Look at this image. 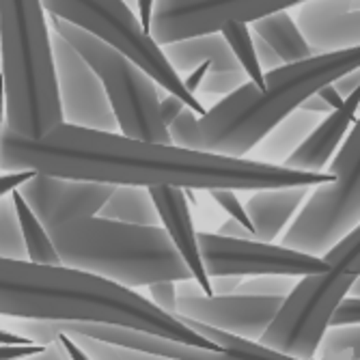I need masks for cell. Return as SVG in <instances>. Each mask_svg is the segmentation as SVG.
<instances>
[{
	"mask_svg": "<svg viewBox=\"0 0 360 360\" xmlns=\"http://www.w3.org/2000/svg\"><path fill=\"white\" fill-rule=\"evenodd\" d=\"M0 171H35L68 179L132 186H179L192 190H261L276 186H317L333 173L293 171L266 162L129 139L119 132L70 123L39 139H26L11 127L0 134Z\"/></svg>",
	"mask_w": 360,
	"mask_h": 360,
	"instance_id": "1",
	"label": "cell"
},
{
	"mask_svg": "<svg viewBox=\"0 0 360 360\" xmlns=\"http://www.w3.org/2000/svg\"><path fill=\"white\" fill-rule=\"evenodd\" d=\"M0 315L15 319L110 321L216 349L205 337L139 296L132 287L60 264L0 257Z\"/></svg>",
	"mask_w": 360,
	"mask_h": 360,
	"instance_id": "2",
	"label": "cell"
},
{
	"mask_svg": "<svg viewBox=\"0 0 360 360\" xmlns=\"http://www.w3.org/2000/svg\"><path fill=\"white\" fill-rule=\"evenodd\" d=\"M358 48L285 63L276 70L264 72V86L246 80L231 93L222 95V100L203 115L184 106L167 125L171 143L196 151L246 158V153L270 132V127L298 108L304 97L341 74L358 70Z\"/></svg>",
	"mask_w": 360,
	"mask_h": 360,
	"instance_id": "3",
	"label": "cell"
},
{
	"mask_svg": "<svg viewBox=\"0 0 360 360\" xmlns=\"http://www.w3.org/2000/svg\"><path fill=\"white\" fill-rule=\"evenodd\" d=\"M60 266L84 270L123 287L192 278L162 226L129 224L97 214L70 216L46 224Z\"/></svg>",
	"mask_w": 360,
	"mask_h": 360,
	"instance_id": "4",
	"label": "cell"
},
{
	"mask_svg": "<svg viewBox=\"0 0 360 360\" xmlns=\"http://www.w3.org/2000/svg\"><path fill=\"white\" fill-rule=\"evenodd\" d=\"M5 123L39 139L63 123L41 0H0Z\"/></svg>",
	"mask_w": 360,
	"mask_h": 360,
	"instance_id": "5",
	"label": "cell"
},
{
	"mask_svg": "<svg viewBox=\"0 0 360 360\" xmlns=\"http://www.w3.org/2000/svg\"><path fill=\"white\" fill-rule=\"evenodd\" d=\"M50 26L68 39L100 76L123 136L171 143L169 129L160 117V84L143 68L68 20L52 15Z\"/></svg>",
	"mask_w": 360,
	"mask_h": 360,
	"instance_id": "6",
	"label": "cell"
},
{
	"mask_svg": "<svg viewBox=\"0 0 360 360\" xmlns=\"http://www.w3.org/2000/svg\"><path fill=\"white\" fill-rule=\"evenodd\" d=\"M333 179L313 186V194L281 238V246L321 257L360 220V132L358 123L328 162Z\"/></svg>",
	"mask_w": 360,
	"mask_h": 360,
	"instance_id": "7",
	"label": "cell"
},
{
	"mask_svg": "<svg viewBox=\"0 0 360 360\" xmlns=\"http://www.w3.org/2000/svg\"><path fill=\"white\" fill-rule=\"evenodd\" d=\"M41 5L52 15L84 28L97 39L129 56L162 89L177 95L196 115L205 112L203 104L184 86L177 72L162 54V48L151 39L149 30L143 28L141 20L123 0H41Z\"/></svg>",
	"mask_w": 360,
	"mask_h": 360,
	"instance_id": "8",
	"label": "cell"
},
{
	"mask_svg": "<svg viewBox=\"0 0 360 360\" xmlns=\"http://www.w3.org/2000/svg\"><path fill=\"white\" fill-rule=\"evenodd\" d=\"M358 274L328 266L326 272L304 274L281 300L272 321L257 341L285 358H315L317 343L328 328L337 302L347 296Z\"/></svg>",
	"mask_w": 360,
	"mask_h": 360,
	"instance_id": "9",
	"label": "cell"
},
{
	"mask_svg": "<svg viewBox=\"0 0 360 360\" xmlns=\"http://www.w3.org/2000/svg\"><path fill=\"white\" fill-rule=\"evenodd\" d=\"M196 246L207 276H255V274H291L304 276L328 270L321 257L304 255L272 242L229 238L220 233H196Z\"/></svg>",
	"mask_w": 360,
	"mask_h": 360,
	"instance_id": "10",
	"label": "cell"
},
{
	"mask_svg": "<svg viewBox=\"0 0 360 360\" xmlns=\"http://www.w3.org/2000/svg\"><path fill=\"white\" fill-rule=\"evenodd\" d=\"M298 3L302 0H153L149 35L162 46L220 30L229 22H252Z\"/></svg>",
	"mask_w": 360,
	"mask_h": 360,
	"instance_id": "11",
	"label": "cell"
},
{
	"mask_svg": "<svg viewBox=\"0 0 360 360\" xmlns=\"http://www.w3.org/2000/svg\"><path fill=\"white\" fill-rule=\"evenodd\" d=\"M50 50L63 123L117 132V119L100 76L56 30L50 35Z\"/></svg>",
	"mask_w": 360,
	"mask_h": 360,
	"instance_id": "12",
	"label": "cell"
},
{
	"mask_svg": "<svg viewBox=\"0 0 360 360\" xmlns=\"http://www.w3.org/2000/svg\"><path fill=\"white\" fill-rule=\"evenodd\" d=\"M175 291V317H188L252 341L264 335L283 300L268 296H242V293L216 296V293H205L194 278L177 281Z\"/></svg>",
	"mask_w": 360,
	"mask_h": 360,
	"instance_id": "13",
	"label": "cell"
},
{
	"mask_svg": "<svg viewBox=\"0 0 360 360\" xmlns=\"http://www.w3.org/2000/svg\"><path fill=\"white\" fill-rule=\"evenodd\" d=\"M160 48L194 97L199 91H205L207 95H226L248 80L220 30L169 41Z\"/></svg>",
	"mask_w": 360,
	"mask_h": 360,
	"instance_id": "14",
	"label": "cell"
},
{
	"mask_svg": "<svg viewBox=\"0 0 360 360\" xmlns=\"http://www.w3.org/2000/svg\"><path fill=\"white\" fill-rule=\"evenodd\" d=\"M296 26L315 54L358 48L360 0H302Z\"/></svg>",
	"mask_w": 360,
	"mask_h": 360,
	"instance_id": "15",
	"label": "cell"
},
{
	"mask_svg": "<svg viewBox=\"0 0 360 360\" xmlns=\"http://www.w3.org/2000/svg\"><path fill=\"white\" fill-rule=\"evenodd\" d=\"M356 112H358V91L349 93L341 106L333 108L328 115H323L319 123L309 132V136L283 160L281 167L293 171L321 173L328 167V162L335 155L337 147L341 145L343 136L356 123Z\"/></svg>",
	"mask_w": 360,
	"mask_h": 360,
	"instance_id": "16",
	"label": "cell"
},
{
	"mask_svg": "<svg viewBox=\"0 0 360 360\" xmlns=\"http://www.w3.org/2000/svg\"><path fill=\"white\" fill-rule=\"evenodd\" d=\"M147 190H149L153 205L158 210L162 229L169 233L171 242L175 244L177 252L184 259V264L188 266L192 278L201 285V289L205 293H212L210 276L203 268L199 246H196V231H194V224L190 218L188 199L184 194V188L160 184V186H149Z\"/></svg>",
	"mask_w": 360,
	"mask_h": 360,
	"instance_id": "17",
	"label": "cell"
},
{
	"mask_svg": "<svg viewBox=\"0 0 360 360\" xmlns=\"http://www.w3.org/2000/svg\"><path fill=\"white\" fill-rule=\"evenodd\" d=\"M309 192L311 186H276L255 190L244 205L255 238L261 242H274Z\"/></svg>",
	"mask_w": 360,
	"mask_h": 360,
	"instance_id": "18",
	"label": "cell"
},
{
	"mask_svg": "<svg viewBox=\"0 0 360 360\" xmlns=\"http://www.w3.org/2000/svg\"><path fill=\"white\" fill-rule=\"evenodd\" d=\"M323 115L307 110V108H293L287 112L274 127H270V132L261 139L246 155H250L257 162H266V165H283V160L296 149L307 136L311 129L319 123Z\"/></svg>",
	"mask_w": 360,
	"mask_h": 360,
	"instance_id": "19",
	"label": "cell"
},
{
	"mask_svg": "<svg viewBox=\"0 0 360 360\" xmlns=\"http://www.w3.org/2000/svg\"><path fill=\"white\" fill-rule=\"evenodd\" d=\"M250 30L264 39L281 56L283 63H298L315 54L300 35L296 20L291 18L287 9H278L252 20Z\"/></svg>",
	"mask_w": 360,
	"mask_h": 360,
	"instance_id": "20",
	"label": "cell"
},
{
	"mask_svg": "<svg viewBox=\"0 0 360 360\" xmlns=\"http://www.w3.org/2000/svg\"><path fill=\"white\" fill-rule=\"evenodd\" d=\"M95 214L102 218L119 220V222H129V224L162 226L153 199L145 186L117 184L112 192L108 194V199Z\"/></svg>",
	"mask_w": 360,
	"mask_h": 360,
	"instance_id": "21",
	"label": "cell"
},
{
	"mask_svg": "<svg viewBox=\"0 0 360 360\" xmlns=\"http://www.w3.org/2000/svg\"><path fill=\"white\" fill-rule=\"evenodd\" d=\"M177 319L184 321L188 328H192L194 333H199L201 337H205L218 352L224 354V358H274V360L285 358L278 352H274V349H270L266 345H261L259 341L233 335V333H229V330L214 328V326L194 321V319H188V317H177Z\"/></svg>",
	"mask_w": 360,
	"mask_h": 360,
	"instance_id": "22",
	"label": "cell"
},
{
	"mask_svg": "<svg viewBox=\"0 0 360 360\" xmlns=\"http://www.w3.org/2000/svg\"><path fill=\"white\" fill-rule=\"evenodd\" d=\"M11 199L18 212V220H20V229L24 236V244H26V252H28V261H35V264H60V259L52 246V240L46 231V226L39 222V218L32 214V210L26 205V201L20 196L18 190H11Z\"/></svg>",
	"mask_w": 360,
	"mask_h": 360,
	"instance_id": "23",
	"label": "cell"
},
{
	"mask_svg": "<svg viewBox=\"0 0 360 360\" xmlns=\"http://www.w3.org/2000/svg\"><path fill=\"white\" fill-rule=\"evenodd\" d=\"M315 356L323 360H358L360 356L358 323L328 326L317 343Z\"/></svg>",
	"mask_w": 360,
	"mask_h": 360,
	"instance_id": "24",
	"label": "cell"
},
{
	"mask_svg": "<svg viewBox=\"0 0 360 360\" xmlns=\"http://www.w3.org/2000/svg\"><path fill=\"white\" fill-rule=\"evenodd\" d=\"M220 35L224 37V41L236 54L248 80H252L259 86H264V72H261L259 63H257V54H255V46H252V30H250L248 22H229L220 28Z\"/></svg>",
	"mask_w": 360,
	"mask_h": 360,
	"instance_id": "25",
	"label": "cell"
},
{
	"mask_svg": "<svg viewBox=\"0 0 360 360\" xmlns=\"http://www.w3.org/2000/svg\"><path fill=\"white\" fill-rule=\"evenodd\" d=\"M0 257L15 259V261L28 259L11 192L0 196Z\"/></svg>",
	"mask_w": 360,
	"mask_h": 360,
	"instance_id": "26",
	"label": "cell"
},
{
	"mask_svg": "<svg viewBox=\"0 0 360 360\" xmlns=\"http://www.w3.org/2000/svg\"><path fill=\"white\" fill-rule=\"evenodd\" d=\"M296 276L291 274H255L252 278L238 285L236 293L242 296H268V298H285L296 285Z\"/></svg>",
	"mask_w": 360,
	"mask_h": 360,
	"instance_id": "27",
	"label": "cell"
},
{
	"mask_svg": "<svg viewBox=\"0 0 360 360\" xmlns=\"http://www.w3.org/2000/svg\"><path fill=\"white\" fill-rule=\"evenodd\" d=\"M78 347L84 352L86 358H100V360H132V358H149L147 354L134 352V349H127L121 345H115L110 341H102V339H93L86 335H78V333H68Z\"/></svg>",
	"mask_w": 360,
	"mask_h": 360,
	"instance_id": "28",
	"label": "cell"
},
{
	"mask_svg": "<svg viewBox=\"0 0 360 360\" xmlns=\"http://www.w3.org/2000/svg\"><path fill=\"white\" fill-rule=\"evenodd\" d=\"M358 242H360V233H358V226L352 229L347 236H343L335 246H330L321 255V259L326 261L328 266L333 268H341L345 272L358 274Z\"/></svg>",
	"mask_w": 360,
	"mask_h": 360,
	"instance_id": "29",
	"label": "cell"
},
{
	"mask_svg": "<svg viewBox=\"0 0 360 360\" xmlns=\"http://www.w3.org/2000/svg\"><path fill=\"white\" fill-rule=\"evenodd\" d=\"M207 192H210L212 199L229 214V218H236L238 222H242L244 226L250 229V220L246 216V210H244V205L240 201V196L236 194L238 190H233V188H210ZM250 231H252V229H250Z\"/></svg>",
	"mask_w": 360,
	"mask_h": 360,
	"instance_id": "30",
	"label": "cell"
},
{
	"mask_svg": "<svg viewBox=\"0 0 360 360\" xmlns=\"http://www.w3.org/2000/svg\"><path fill=\"white\" fill-rule=\"evenodd\" d=\"M175 283L177 281H155V283H149V296H151V302L162 309L169 315H175L177 313V291H175Z\"/></svg>",
	"mask_w": 360,
	"mask_h": 360,
	"instance_id": "31",
	"label": "cell"
},
{
	"mask_svg": "<svg viewBox=\"0 0 360 360\" xmlns=\"http://www.w3.org/2000/svg\"><path fill=\"white\" fill-rule=\"evenodd\" d=\"M360 321V300L358 296L341 298L337 307L333 309V315L328 319V326H343V323H358Z\"/></svg>",
	"mask_w": 360,
	"mask_h": 360,
	"instance_id": "32",
	"label": "cell"
},
{
	"mask_svg": "<svg viewBox=\"0 0 360 360\" xmlns=\"http://www.w3.org/2000/svg\"><path fill=\"white\" fill-rule=\"evenodd\" d=\"M252 46H255V54H257V63H259L261 72H270V70H276L281 65H285L281 60V56L259 35H255V32H252Z\"/></svg>",
	"mask_w": 360,
	"mask_h": 360,
	"instance_id": "33",
	"label": "cell"
},
{
	"mask_svg": "<svg viewBox=\"0 0 360 360\" xmlns=\"http://www.w3.org/2000/svg\"><path fill=\"white\" fill-rule=\"evenodd\" d=\"M184 106L186 104L179 100L177 95H173L169 91H167V95H162V86H160V117H162V121H165V125H169L181 112Z\"/></svg>",
	"mask_w": 360,
	"mask_h": 360,
	"instance_id": "34",
	"label": "cell"
},
{
	"mask_svg": "<svg viewBox=\"0 0 360 360\" xmlns=\"http://www.w3.org/2000/svg\"><path fill=\"white\" fill-rule=\"evenodd\" d=\"M244 276H236V274H222V276H210V287L212 293L216 296H226V293H236L238 285L242 283Z\"/></svg>",
	"mask_w": 360,
	"mask_h": 360,
	"instance_id": "35",
	"label": "cell"
},
{
	"mask_svg": "<svg viewBox=\"0 0 360 360\" xmlns=\"http://www.w3.org/2000/svg\"><path fill=\"white\" fill-rule=\"evenodd\" d=\"M335 89H337V93L343 97L349 95V93H354V91H358V84H360V74H358V70H352V72H347V74H341L339 78H335L333 82H330Z\"/></svg>",
	"mask_w": 360,
	"mask_h": 360,
	"instance_id": "36",
	"label": "cell"
},
{
	"mask_svg": "<svg viewBox=\"0 0 360 360\" xmlns=\"http://www.w3.org/2000/svg\"><path fill=\"white\" fill-rule=\"evenodd\" d=\"M30 175H35V171H5V175H0V196L15 190Z\"/></svg>",
	"mask_w": 360,
	"mask_h": 360,
	"instance_id": "37",
	"label": "cell"
},
{
	"mask_svg": "<svg viewBox=\"0 0 360 360\" xmlns=\"http://www.w3.org/2000/svg\"><path fill=\"white\" fill-rule=\"evenodd\" d=\"M218 233L220 236H229V238H246V240H257L255 233L250 231L248 226H244L242 222H238L236 218H229L226 222L220 224L218 229Z\"/></svg>",
	"mask_w": 360,
	"mask_h": 360,
	"instance_id": "38",
	"label": "cell"
},
{
	"mask_svg": "<svg viewBox=\"0 0 360 360\" xmlns=\"http://www.w3.org/2000/svg\"><path fill=\"white\" fill-rule=\"evenodd\" d=\"M319 97H321V100L326 102V104H328L330 108H337V106H341L343 104V97L337 93V89L328 82V84H323V86H319L317 91H315Z\"/></svg>",
	"mask_w": 360,
	"mask_h": 360,
	"instance_id": "39",
	"label": "cell"
},
{
	"mask_svg": "<svg viewBox=\"0 0 360 360\" xmlns=\"http://www.w3.org/2000/svg\"><path fill=\"white\" fill-rule=\"evenodd\" d=\"M136 7L141 11V24L145 30H149V20H151V7H153V0H136Z\"/></svg>",
	"mask_w": 360,
	"mask_h": 360,
	"instance_id": "40",
	"label": "cell"
},
{
	"mask_svg": "<svg viewBox=\"0 0 360 360\" xmlns=\"http://www.w3.org/2000/svg\"><path fill=\"white\" fill-rule=\"evenodd\" d=\"M0 343H35V341L26 339L24 335L7 333V330H3V328H0Z\"/></svg>",
	"mask_w": 360,
	"mask_h": 360,
	"instance_id": "41",
	"label": "cell"
},
{
	"mask_svg": "<svg viewBox=\"0 0 360 360\" xmlns=\"http://www.w3.org/2000/svg\"><path fill=\"white\" fill-rule=\"evenodd\" d=\"M3 123H5V86H3V78H0V134H3Z\"/></svg>",
	"mask_w": 360,
	"mask_h": 360,
	"instance_id": "42",
	"label": "cell"
},
{
	"mask_svg": "<svg viewBox=\"0 0 360 360\" xmlns=\"http://www.w3.org/2000/svg\"><path fill=\"white\" fill-rule=\"evenodd\" d=\"M123 3H127V5H136V0H123Z\"/></svg>",
	"mask_w": 360,
	"mask_h": 360,
	"instance_id": "43",
	"label": "cell"
}]
</instances>
